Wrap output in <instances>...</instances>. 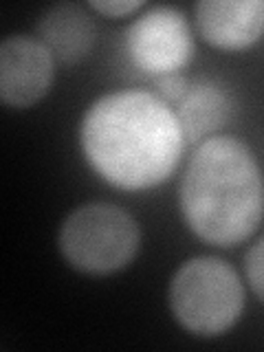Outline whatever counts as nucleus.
Masks as SVG:
<instances>
[{
	"label": "nucleus",
	"instance_id": "obj_4",
	"mask_svg": "<svg viewBox=\"0 0 264 352\" xmlns=\"http://www.w3.org/2000/svg\"><path fill=\"white\" fill-rule=\"evenodd\" d=\"M141 227L128 209L115 203H86L64 218L58 249L71 269L110 275L137 258Z\"/></svg>",
	"mask_w": 264,
	"mask_h": 352
},
{
	"label": "nucleus",
	"instance_id": "obj_7",
	"mask_svg": "<svg viewBox=\"0 0 264 352\" xmlns=\"http://www.w3.org/2000/svg\"><path fill=\"white\" fill-rule=\"evenodd\" d=\"M201 38L220 51H242L264 36V0H203L194 7Z\"/></svg>",
	"mask_w": 264,
	"mask_h": 352
},
{
	"label": "nucleus",
	"instance_id": "obj_5",
	"mask_svg": "<svg viewBox=\"0 0 264 352\" xmlns=\"http://www.w3.org/2000/svg\"><path fill=\"white\" fill-rule=\"evenodd\" d=\"M124 47L137 71L150 77L174 75L194 55L192 27L176 7H152L126 31Z\"/></svg>",
	"mask_w": 264,
	"mask_h": 352
},
{
	"label": "nucleus",
	"instance_id": "obj_6",
	"mask_svg": "<svg viewBox=\"0 0 264 352\" xmlns=\"http://www.w3.org/2000/svg\"><path fill=\"white\" fill-rule=\"evenodd\" d=\"M55 58L47 44L29 36H11L0 44V97L9 108L25 110L49 95Z\"/></svg>",
	"mask_w": 264,
	"mask_h": 352
},
{
	"label": "nucleus",
	"instance_id": "obj_8",
	"mask_svg": "<svg viewBox=\"0 0 264 352\" xmlns=\"http://www.w3.org/2000/svg\"><path fill=\"white\" fill-rule=\"evenodd\" d=\"M176 117L183 128L185 143H203L209 137H216L223 130L231 115L234 102L223 86L207 77H198L190 84L185 97L176 104Z\"/></svg>",
	"mask_w": 264,
	"mask_h": 352
},
{
	"label": "nucleus",
	"instance_id": "obj_10",
	"mask_svg": "<svg viewBox=\"0 0 264 352\" xmlns=\"http://www.w3.org/2000/svg\"><path fill=\"white\" fill-rule=\"evenodd\" d=\"M245 275L253 295L264 304V236L249 247L245 256Z\"/></svg>",
	"mask_w": 264,
	"mask_h": 352
},
{
	"label": "nucleus",
	"instance_id": "obj_3",
	"mask_svg": "<svg viewBox=\"0 0 264 352\" xmlns=\"http://www.w3.org/2000/svg\"><path fill=\"white\" fill-rule=\"evenodd\" d=\"M172 317L196 337H218L245 311V286L229 262L214 256L185 260L168 289Z\"/></svg>",
	"mask_w": 264,
	"mask_h": 352
},
{
	"label": "nucleus",
	"instance_id": "obj_11",
	"mask_svg": "<svg viewBox=\"0 0 264 352\" xmlns=\"http://www.w3.org/2000/svg\"><path fill=\"white\" fill-rule=\"evenodd\" d=\"M154 88H157V95L159 99H163L165 104H179L181 99L185 97L187 88H190V82L185 80L183 75L174 73V75H163L154 80Z\"/></svg>",
	"mask_w": 264,
	"mask_h": 352
},
{
	"label": "nucleus",
	"instance_id": "obj_9",
	"mask_svg": "<svg viewBox=\"0 0 264 352\" xmlns=\"http://www.w3.org/2000/svg\"><path fill=\"white\" fill-rule=\"evenodd\" d=\"M38 31L53 58L64 64H80L86 60L97 40L95 20L86 14L84 7L69 3L44 11Z\"/></svg>",
	"mask_w": 264,
	"mask_h": 352
},
{
	"label": "nucleus",
	"instance_id": "obj_1",
	"mask_svg": "<svg viewBox=\"0 0 264 352\" xmlns=\"http://www.w3.org/2000/svg\"><path fill=\"white\" fill-rule=\"evenodd\" d=\"M80 146L102 179L126 192L152 190L176 170L185 148L170 104L148 91H115L88 106Z\"/></svg>",
	"mask_w": 264,
	"mask_h": 352
},
{
	"label": "nucleus",
	"instance_id": "obj_2",
	"mask_svg": "<svg viewBox=\"0 0 264 352\" xmlns=\"http://www.w3.org/2000/svg\"><path fill=\"white\" fill-rule=\"evenodd\" d=\"M179 207L207 245L236 247L251 238L264 218V179L253 150L231 135L198 143L183 172Z\"/></svg>",
	"mask_w": 264,
	"mask_h": 352
},
{
	"label": "nucleus",
	"instance_id": "obj_12",
	"mask_svg": "<svg viewBox=\"0 0 264 352\" xmlns=\"http://www.w3.org/2000/svg\"><path fill=\"white\" fill-rule=\"evenodd\" d=\"M93 11L102 16H108V18H126L130 14H135V11L143 9V3L141 0H95V3H88Z\"/></svg>",
	"mask_w": 264,
	"mask_h": 352
}]
</instances>
